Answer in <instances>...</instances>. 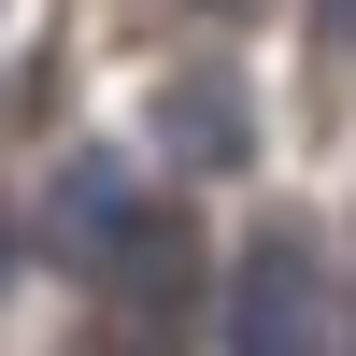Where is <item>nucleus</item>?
I'll use <instances>...</instances> for the list:
<instances>
[{
  "mask_svg": "<svg viewBox=\"0 0 356 356\" xmlns=\"http://www.w3.org/2000/svg\"><path fill=\"white\" fill-rule=\"evenodd\" d=\"M314 29H328V43H342V29H356V0H314Z\"/></svg>",
  "mask_w": 356,
  "mask_h": 356,
  "instance_id": "obj_3",
  "label": "nucleus"
},
{
  "mask_svg": "<svg viewBox=\"0 0 356 356\" xmlns=\"http://www.w3.org/2000/svg\"><path fill=\"white\" fill-rule=\"evenodd\" d=\"M171 143L186 157H243V100L228 86H171Z\"/></svg>",
  "mask_w": 356,
  "mask_h": 356,
  "instance_id": "obj_2",
  "label": "nucleus"
},
{
  "mask_svg": "<svg viewBox=\"0 0 356 356\" xmlns=\"http://www.w3.org/2000/svg\"><path fill=\"white\" fill-rule=\"evenodd\" d=\"M228 356H328V257L300 228H257L228 271Z\"/></svg>",
  "mask_w": 356,
  "mask_h": 356,
  "instance_id": "obj_1",
  "label": "nucleus"
}]
</instances>
